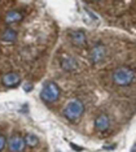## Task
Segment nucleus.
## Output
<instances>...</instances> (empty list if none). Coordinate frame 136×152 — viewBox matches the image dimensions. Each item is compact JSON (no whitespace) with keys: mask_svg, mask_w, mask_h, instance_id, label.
<instances>
[{"mask_svg":"<svg viewBox=\"0 0 136 152\" xmlns=\"http://www.w3.org/2000/svg\"><path fill=\"white\" fill-rule=\"evenodd\" d=\"M25 143L27 144V146L30 147H35L38 143H39V139H38V137L35 135V134L33 133H29L25 135Z\"/></svg>","mask_w":136,"mask_h":152,"instance_id":"nucleus-12","label":"nucleus"},{"mask_svg":"<svg viewBox=\"0 0 136 152\" xmlns=\"http://www.w3.org/2000/svg\"><path fill=\"white\" fill-rule=\"evenodd\" d=\"M21 20H22V15L18 11H9L5 15V23H8V25L20 22Z\"/></svg>","mask_w":136,"mask_h":152,"instance_id":"nucleus-9","label":"nucleus"},{"mask_svg":"<svg viewBox=\"0 0 136 152\" xmlns=\"http://www.w3.org/2000/svg\"><path fill=\"white\" fill-rule=\"evenodd\" d=\"M16 39H17V33H16V30H13V29H7L1 35V40L8 42V43H13Z\"/></svg>","mask_w":136,"mask_h":152,"instance_id":"nucleus-11","label":"nucleus"},{"mask_svg":"<svg viewBox=\"0 0 136 152\" xmlns=\"http://www.w3.org/2000/svg\"><path fill=\"white\" fill-rule=\"evenodd\" d=\"M109 125H110V121L106 115H99L95 118V129H96V131H99V133L106 131L109 129Z\"/></svg>","mask_w":136,"mask_h":152,"instance_id":"nucleus-7","label":"nucleus"},{"mask_svg":"<svg viewBox=\"0 0 136 152\" xmlns=\"http://www.w3.org/2000/svg\"><path fill=\"white\" fill-rule=\"evenodd\" d=\"M5 144H7L5 137L4 135H0V151H3V148L5 147Z\"/></svg>","mask_w":136,"mask_h":152,"instance_id":"nucleus-13","label":"nucleus"},{"mask_svg":"<svg viewBox=\"0 0 136 152\" xmlns=\"http://www.w3.org/2000/svg\"><path fill=\"white\" fill-rule=\"evenodd\" d=\"M3 85L7 86V87H16V86H18L20 85V82H21V78H20V75L15 73V72H10V73H7L4 77H3Z\"/></svg>","mask_w":136,"mask_h":152,"instance_id":"nucleus-8","label":"nucleus"},{"mask_svg":"<svg viewBox=\"0 0 136 152\" xmlns=\"http://www.w3.org/2000/svg\"><path fill=\"white\" fill-rule=\"evenodd\" d=\"M69 37H70L71 42L75 44V46L78 47H83L86 46L87 43V37H86V33L83 31V30H73L69 34Z\"/></svg>","mask_w":136,"mask_h":152,"instance_id":"nucleus-6","label":"nucleus"},{"mask_svg":"<svg viewBox=\"0 0 136 152\" xmlns=\"http://www.w3.org/2000/svg\"><path fill=\"white\" fill-rule=\"evenodd\" d=\"M40 99L45 104H52L60 99V88L55 82H47L40 91Z\"/></svg>","mask_w":136,"mask_h":152,"instance_id":"nucleus-3","label":"nucleus"},{"mask_svg":"<svg viewBox=\"0 0 136 152\" xmlns=\"http://www.w3.org/2000/svg\"><path fill=\"white\" fill-rule=\"evenodd\" d=\"M23 90H25V91H31V90H33V85L25 83V85H23Z\"/></svg>","mask_w":136,"mask_h":152,"instance_id":"nucleus-14","label":"nucleus"},{"mask_svg":"<svg viewBox=\"0 0 136 152\" xmlns=\"http://www.w3.org/2000/svg\"><path fill=\"white\" fill-rule=\"evenodd\" d=\"M105 55H106L105 47L97 44V46H95L92 50H91V52H89V60L92 61L93 64L101 63V61L105 58Z\"/></svg>","mask_w":136,"mask_h":152,"instance_id":"nucleus-5","label":"nucleus"},{"mask_svg":"<svg viewBox=\"0 0 136 152\" xmlns=\"http://www.w3.org/2000/svg\"><path fill=\"white\" fill-rule=\"evenodd\" d=\"M7 144H8V148H9L10 152H22L23 148L26 146L25 138L18 135V134H13V135L8 139Z\"/></svg>","mask_w":136,"mask_h":152,"instance_id":"nucleus-4","label":"nucleus"},{"mask_svg":"<svg viewBox=\"0 0 136 152\" xmlns=\"http://www.w3.org/2000/svg\"><path fill=\"white\" fill-rule=\"evenodd\" d=\"M61 68L64 69L65 72H73L76 69V63L74 58H71V57L64 58V60L61 61Z\"/></svg>","mask_w":136,"mask_h":152,"instance_id":"nucleus-10","label":"nucleus"},{"mask_svg":"<svg viewBox=\"0 0 136 152\" xmlns=\"http://www.w3.org/2000/svg\"><path fill=\"white\" fill-rule=\"evenodd\" d=\"M84 104H83L82 100L79 99H74L71 102H69L66 107L64 108V116L66 120L69 121H76L82 117V115L84 113Z\"/></svg>","mask_w":136,"mask_h":152,"instance_id":"nucleus-2","label":"nucleus"},{"mask_svg":"<svg viewBox=\"0 0 136 152\" xmlns=\"http://www.w3.org/2000/svg\"><path fill=\"white\" fill-rule=\"evenodd\" d=\"M111 79L117 86H121V87L130 86L136 79V72L128 66L117 68L111 74Z\"/></svg>","mask_w":136,"mask_h":152,"instance_id":"nucleus-1","label":"nucleus"}]
</instances>
